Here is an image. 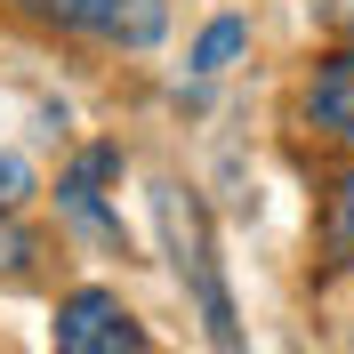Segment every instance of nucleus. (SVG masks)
<instances>
[{
	"label": "nucleus",
	"instance_id": "obj_1",
	"mask_svg": "<svg viewBox=\"0 0 354 354\" xmlns=\"http://www.w3.org/2000/svg\"><path fill=\"white\" fill-rule=\"evenodd\" d=\"M153 218H161V242H169V258H177V282L194 290L209 338L234 346V338H242V330H234V290H225V266H218V242H209L201 201L185 194V185H161V194H153Z\"/></svg>",
	"mask_w": 354,
	"mask_h": 354
},
{
	"label": "nucleus",
	"instance_id": "obj_2",
	"mask_svg": "<svg viewBox=\"0 0 354 354\" xmlns=\"http://www.w3.org/2000/svg\"><path fill=\"white\" fill-rule=\"evenodd\" d=\"M17 8L97 48H153L169 32V0H17Z\"/></svg>",
	"mask_w": 354,
	"mask_h": 354
},
{
	"label": "nucleus",
	"instance_id": "obj_3",
	"mask_svg": "<svg viewBox=\"0 0 354 354\" xmlns=\"http://www.w3.org/2000/svg\"><path fill=\"white\" fill-rule=\"evenodd\" d=\"M48 338H57V354H145L153 346V330H145L113 290H73V298H57Z\"/></svg>",
	"mask_w": 354,
	"mask_h": 354
},
{
	"label": "nucleus",
	"instance_id": "obj_4",
	"mask_svg": "<svg viewBox=\"0 0 354 354\" xmlns=\"http://www.w3.org/2000/svg\"><path fill=\"white\" fill-rule=\"evenodd\" d=\"M105 177H121V145H88L81 161H73L65 177H57V209H65L81 234H97L105 250H129V234H121V218L105 209Z\"/></svg>",
	"mask_w": 354,
	"mask_h": 354
},
{
	"label": "nucleus",
	"instance_id": "obj_5",
	"mask_svg": "<svg viewBox=\"0 0 354 354\" xmlns=\"http://www.w3.org/2000/svg\"><path fill=\"white\" fill-rule=\"evenodd\" d=\"M306 121L338 145H354V48H330L306 73Z\"/></svg>",
	"mask_w": 354,
	"mask_h": 354
},
{
	"label": "nucleus",
	"instance_id": "obj_6",
	"mask_svg": "<svg viewBox=\"0 0 354 354\" xmlns=\"http://www.w3.org/2000/svg\"><path fill=\"white\" fill-rule=\"evenodd\" d=\"M250 48V17H209L201 24V41H194V57H185V65L201 73V81H218L225 65H234V57H242Z\"/></svg>",
	"mask_w": 354,
	"mask_h": 354
},
{
	"label": "nucleus",
	"instance_id": "obj_7",
	"mask_svg": "<svg viewBox=\"0 0 354 354\" xmlns=\"http://www.w3.org/2000/svg\"><path fill=\"white\" fill-rule=\"evenodd\" d=\"M32 194H41V185H32V161L0 145V218H8V209H24Z\"/></svg>",
	"mask_w": 354,
	"mask_h": 354
},
{
	"label": "nucleus",
	"instance_id": "obj_8",
	"mask_svg": "<svg viewBox=\"0 0 354 354\" xmlns=\"http://www.w3.org/2000/svg\"><path fill=\"white\" fill-rule=\"evenodd\" d=\"M32 258H41V242L17 225V209L0 218V274H32Z\"/></svg>",
	"mask_w": 354,
	"mask_h": 354
},
{
	"label": "nucleus",
	"instance_id": "obj_9",
	"mask_svg": "<svg viewBox=\"0 0 354 354\" xmlns=\"http://www.w3.org/2000/svg\"><path fill=\"white\" fill-rule=\"evenodd\" d=\"M330 250H338V258L354 266V177L338 185V209H330Z\"/></svg>",
	"mask_w": 354,
	"mask_h": 354
},
{
	"label": "nucleus",
	"instance_id": "obj_10",
	"mask_svg": "<svg viewBox=\"0 0 354 354\" xmlns=\"http://www.w3.org/2000/svg\"><path fill=\"white\" fill-rule=\"evenodd\" d=\"M306 17L322 32H338V41H354V0H306Z\"/></svg>",
	"mask_w": 354,
	"mask_h": 354
}]
</instances>
